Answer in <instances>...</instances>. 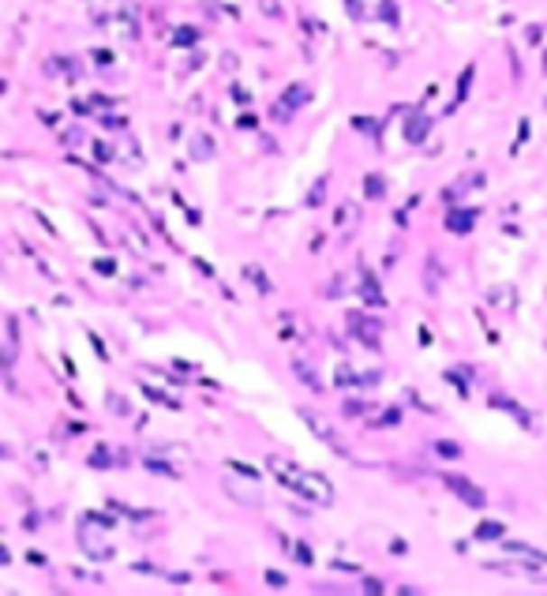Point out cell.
<instances>
[{
	"instance_id": "cell-1",
	"label": "cell",
	"mask_w": 547,
	"mask_h": 596,
	"mask_svg": "<svg viewBox=\"0 0 547 596\" xmlns=\"http://www.w3.org/2000/svg\"><path fill=\"white\" fill-rule=\"evenodd\" d=\"M266 469L274 477H278L289 491H296L301 499H308V503H334V488L322 480L319 473H308V469H301L296 461H289L285 454H270L266 458Z\"/></svg>"
},
{
	"instance_id": "cell-2",
	"label": "cell",
	"mask_w": 547,
	"mask_h": 596,
	"mask_svg": "<svg viewBox=\"0 0 547 596\" xmlns=\"http://www.w3.org/2000/svg\"><path fill=\"white\" fill-rule=\"evenodd\" d=\"M446 488H450L461 503H468L472 510H484V503H487V499H484V491H480L477 484H468L465 477H446Z\"/></svg>"
},
{
	"instance_id": "cell-3",
	"label": "cell",
	"mask_w": 547,
	"mask_h": 596,
	"mask_svg": "<svg viewBox=\"0 0 547 596\" xmlns=\"http://www.w3.org/2000/svg\"><path fill=\"white\" fill-rule=\"evenodd\" d=\"M304 420H308V428H311V432H315L322 442H327V446H334V451H338L341 458H349V446L341 442V435H338L334 428H327V424H322V416H315L311 409H304Z\"/></svg>"
},
{
	"instance_id": "cell-4",
	"label": "cell",
	"mask_w": 547,
	"mask_h": 596,
	"mask_svg": "<svg viewBox=\"0 0 547 596\" xmlns=\"http://www.w3.org/2000/svg\"><path fill=\"white\" fill-rule=\"evenodd\" d=\"M292 376L301 379L308 390H315V394H322V390H327V383H322V376L315 371V364H311V360H292Z\"/></svg>"
},
{
	"instance_id": "cell-5",
	"label": "cell",
	"mask_w": 547,
	"mask_h": 596,
	"mask_svg": "<svg viewBox=\"0 0 547 596\" xmlns=\"http://www.w3.org/2000/svg\"><path fill=\"white\" fill-rule=\"evenodd\" d=\"M83 552L90 555V559H113V544H106V536L102 533H87L83 529Z\"/></svg>"
},
{
	"instance_id": "cell-6",
	"label": "cell",
	"mask_w": 547,
	"mask_h": 596,
	"mask_svg": "<svg viewBox=\"0 0 547 596\" xmlns=\"http://www.w3.org/2000/svg\"><path fill=\"white\" fill-rule=\"evenodd\" d=\"M503 548L510 555H517V559H529L536 566H547V552H536V548H529V544H521V540H503Z\"/></svg>"
},
{
	"instance_id": "cell-7",
	"label": "cell",
	"mask_w": 547,
	"mask_h": 596,
	"mask_svg": "<svg viewBox=\"0 0 547 596\" xmlns=\"http://www.w3.org/2000/svg\"><path fill=\"white\" fill-rule=\"evenodd\" d=\"M226 491L233 495V499H240V503H247V507H259V499H263V495H259V491H252V488H240L236 480H226Z\"/></svg>"
},
{
	"instance_id": "cell-8",
	"label": "cell",
	"mask_w": 547,
	"mask_h": 596,
	"mask_svg": "<svg viewBox=\"0 0 547 596\" xmlns=\"http://www.w3.org/2000/svg\"><path fill=\"white\" fill-rule=\"evenodd\" d=\"M304 98H308V94H304V87H289V94H285V102L278 106V116H289V113H292L296 106H301V102H304Z\"/></svg>"
},
{
	"instance_id": "cell-9",
	"label": "cell",
	"mask_w": 547,
	"mask_h": 596,
	"mask_svg": "<svg viewBox=\"0 0 547 596\" xmlns=\"http://www.w3.org/2000/svg\"><path fill=\"white\" fill-rule=\"evenodd\" d=\"M506 529L499 526V521H484V526H477V540H503Z\"/></svg>"
},
{
	"instance_id": "cell-10",
	"label": "cell",
	"mask_w": 547,
	"mask_h": 596,
	"mask_svg": "<svg viewBox=\"0 0 547 596\" xmlns=\"http://www.w3.org/2000/svg\"><path fill=\"white\" fill-rule=\"evenodd\" d=\"M495 405H499V409H506V413H514V416H517V420H521V424H525V428L533 424V420H529V413H525V409H517V405L510 402V397H503V394H495Z\"/></svg>"
},
{
	"instance_id": "cell-11",
	"label": "cell",
	"mask_w": 547,
	"mask_h": 596,
	"mask_svg": "<svg viewBox=\"0 0 547 596\" xmlns=\"http://www.w3.org/2000/svg\"><path fill=\"white\" fill-rule=\"evenodd\" d=\"M191 154H195L199 162H203V158H210V154H214V143H210L207 135H195V143H191Z\"/></svg>"
},
{
	"instance_id": "cell-12",
	"label": "cell",
	"mask_w": 547,
	"mask_h": 596,
	"mask_svg": "<svg viewBox=\"0 0 547 596\" xmlns=\"http://www.w3.org/2000/svg\"><path fill=\"white\" fill-rule=\"evenodd\" d=\"M244 275H247V278H252V282H255V289H259L263 296H270V282L263 278V270H259V266H247V270H244Z\"/></svg>"
},
{
	"instance_id": "cell-13",
	"label": "cell",
	"mask_w": 547,
	"mask_h": 596,
	"mask_svg": "<svg viewBox=\"0 0 547 596\" xmlns=\"http://www.w3.org/2000/svg\"><path fill=\"white\" fill-rule=\"evenodd\" d=\"M446 226L458 229V233H465V229L472 226V214H450V218H446Z\"/></svg>"
},
{
	"instance_id": "cell-14",
	"label": "cell",
	"mask_w": 547,
	"mask_h": 596,
	"mask_svg": "<svg viewBox=\"0 0 547 596\" xmlns=\"http://www.w3.org/2000/svg\"><path fill=\"white\" fill-rule=\"evenodd\" d=\"M364 293H367V304H383V293H379V285L371 282L367 275H364Z\"/></svg>"
},
{
	"instance_id": "cell-15",
	"label": "cell",
	"mask_w": 547,
	"mask_h": 596,
	"mask_svg": "<svg viewBox=\"0 0 547 596\" xmlns=\"http://www.w3.org/2000/svg\"><path fill=\"white\" fill-rule=\"evenodd\" d=\"M435 454H439V458H458L461 446H458V442H435Z\"/></svg>"
},
{
	"instance_id": "cell-16",
	"label": "cell",
	"mask_w": 547,
	"mask_h": 596,
	"mask_svg": "<svg viewBox=\"0 0 547 596\" xmlns=\"http://www.w3.org/2000/svg\"><path fill=\"white\" fill-rule=\"evenodd\" d=\"M491 296H495V301H491L495 308H506V304H514V289H495Z\"/></svg>"
},
{
	"instance_id": "cell-17",
	"label": "cell",
	"mask_w": 547,
	"mask_h": 596,
	"mask_svg": "<svg viewBox=\"0 0 547 596\" xmlns=\"http://www.w3.org/2000/svg\"><path fill=\"white\" fill-rule=\"evenodd\" d=\"M229 469H233V473H240L244 480H259V473H255V469H252V465H240V461H229Z\"/></svg>"
},
{
	"instance_id": "cell-18",
	"label": "cell",
	"mask_w": 547,
	"mask_h": 596,
	"mask_svg": "<svg viewBox=\"0 0 547 596\" xmlns=\"http://www.w3.org/2000/svg\"><path fill=\"white\" fill-rule=\"evenodd\" d=\"M349 322H353V327H360V319H357V315H349ZM375 331H379V327H371V322H364V334H367V341H371V345L379 341V338H375Z\"/></svg>"
},
{
	"instance_id": "cell-19",
	"label": "cell",
	"mask_w": 547,
	"mask_h": 596,
	"mask_svg": "<svg viewBox=\"0 0 547 596\" xmlns=\"http://www.w3.org/2000/svg\"><path fill=\"white\" fill-rule=\"evenodd\" d=\"M292 555H296V559H301V563H304V566H308V563H311V552H308V548H304V544H292Z\"/></svg>"
},
{
	"instance_id": "cell-20",
	"label": "cell",
	"mask_w": 547,
	"mask_h": 596,
	"mask_svg": "<svg viewBox=\"0 0 547 596\" xmlns=\"http://www.w3.org/2000/svg\"><path fill=\"white\" fill-rule=\"evenodd\" d=\"M263 12H270V15H278V5H274V0H263Z\"/></svg>"
}]
</instances>
